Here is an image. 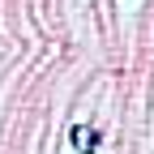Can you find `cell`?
Here are the masks:
<instances>
[{
    "instance_id": "1",
    "label": "cell",
    "mask_w": 154,
    "mask_h": 154,
    "mask_svg": "<svg viewBox=\"0 0 154 154\" xmlns=\"http://www.w3.org/2000/svg\"><path fill=\"white\" fill-rule=\"evenodd\" d=\"M99 141H103V133H99V128H90V124H77V128H73V146L82 150V154L99 150Z\"/></svg>"
}]
</instances>
